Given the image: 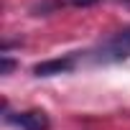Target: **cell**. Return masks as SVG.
<instances>
[{"mask_svg": "<svg viewBox=\"0 0 130 130\" xmlns=\"http://www.w3.org/2000/svg\"><path fill=\"white\" fill-rule=\"evenodd\" d=\"M130 56V28L115 33L112 38H107L97 51H94V61H120V59H127Z\"/></svg>", "mask_w": 130, "mask_h": 130, "instance_id": "cell-1", "label": "cell"}, {"mask_svg": "<svg viewBox=\"0 0 130 130\" xmlns=\"http://www.w3.org/2000/svg\"><path fill=\"white\" fill-rule=\"evenodd\" d=\"M8 122H13L23 130H48V115L43 110H28V112L8 115Z\"/></svg>", "mask_w": 130, "mask_h": 130, "instance_id": "cell-2", "label": "cell"}, {"mask_svg": "<svg viewBox=\"0 0 130 130\" xmlns=\"http://www.w3.org/2000/svg\"><path fill=\"white\" fill-rule=\"evenodd\" d=\"M74 69V56H61V59H48V61H41L33 67V74L36 77H54V74H67Z\"/></svg>", "mask_w": 130, "mask_h": 130, "instance_id": "cell-3", "label": "cell"}, {"mask_svg": "<svg viewBox=\"0 0 130 130\" xmlns=\"http://www.w3.org/2000/svg\"><path fill=\"white\" fill-rule=\"evenodd\" d=\"M13 69H15V64H13L8 56H3V61H0V74H10Z\"/></svg>", "mask_w": 130, "mask_h": 130, "instance_id": "cell-4", "label": "cell"}, {"mask_svg": "<svg viewBox=\"0 0 130 130\" xmlns=\"http://www.w3.org/2000/svg\"><path fill=\"white\" fill-rule=\"evenodd\" d=\"M72 5H77V8H87V5H97L100 0H69Z\"/></svg>", "mask_w": 130, "mask_h": 130, "instance_id": "cell-5", "label": "cell"}, {"mask_svg": "<svg viewBox=\"0 0 130 130\" xmlns=\"http://www.w3.org/2000/svg\"><path fill=\"white\" fill-rule=\"evenodd\" d=\"M120 3H130V0H120Z\"/></svg>", "mask_w": 130, "mask_h": 130, "instance_id": "cell-6", "label": "cell"}]
</instances>
